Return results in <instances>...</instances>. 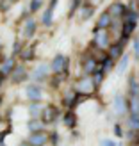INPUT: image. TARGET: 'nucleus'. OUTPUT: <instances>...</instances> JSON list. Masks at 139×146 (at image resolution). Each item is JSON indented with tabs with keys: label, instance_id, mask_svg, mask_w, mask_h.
<instances>
[{
	"label": "nucleus",
	"instance_id": "22",
	"mask_svg": "<svg viewBox=\"0 0 139 146\" xmlns=\"http://www.w3.org/2000/svg\"><path fill=\"white\" fill-rule=\"evenodd\" d=\"M130 127H132V128H139V116L137 114L132 116V119H130Z\"/></svg>",
	"mask_w": 139,
	"mask_h": 146
},
{
	"label": "nucleus",
	"instance_id": "24",
	"mask_svg": "<svg viewBox=\"0 0 139 146\" xmlns=\"http://www.w3.org/2000/svg\"><path fill=\"white\" fill-rule=\"evenodd\" d=\"M39 5H41V0H32V4H31V11H38V9H39Z\"/></svg>",
	"mask_w": 139,
	"mask_h": 146
},
{
	"label": "nucleus",
	"instance_id": "29",
	"mask_svg": "<svg viewBox=\"0 0 139 146\" xmlns=\"http://www.w3.org/2000/svg\"><path fill=\"white\" fill-rule=\"evenodd\" d=\"M13 48H14V54H20V52H21V50H20V48H21V45H20L18 41L14 43V46H13Z\"/></svg>",
	"mask_w": 139,
	"mask_h": 146
},
{
	"label": "nucleus",
	"instance_id": "27",
	"mask_svg": "<svg viewBox=\"0 0 139 146\" xmlns=\"http://www.w3.org/2000/svg\"><path fill=\"white\" fill-rule=\"evenodd\" d=\"M112 68V59H107L105 62H104V70L107 71V70H111Z\"/></svg>",
	"mask_w": 139,
	"mask_h": 146
},
{
	"label": "nucleus",
	"instance_id": "1",
	"mask_svg": "<svg viewBox=\"0 0 139 146\" xmlns=\"http://www.w3.org/2000/svg\"><path fill=\"white\" fill-rule=\"evenodd\" d=\"M94 82H91V78H82V80H78L77 86H75V93H82V94H89L93 89H94Z\"/></svg>",
	"mask_w": 139,
	"mask_h": 146
},
{
	"label": "nucleus",
	"instance_id": "15",
	"mask_svg": "<svg viewBox=\"0 0 139 146\" xmlns=\"http://www.w3.org/2000/svg\"><path fill=\"white\" fill-rule=\"evenodd\" d=\"M94 43H96L98 46H102V48L107 46V36H105L104 32H102V34L98 32V34H96V38H94Z\"/></svg>",
	"mask_w": 139,
	"mask_h": 146
},
{
	"label": "nucleus",
	"instance_id": "31",
	"mask_svg": "<svg viewBox=\"0 0 139 146\" xmlns=\"http://www.w3.org/2000/svg\"><path fill=\"white\" fill-rule=\"evenodd\" d=\"M134 48H136V54H139V38L134 39Z\"/></svg>",
	"mask_w": 139,
	"mask_h": 146
},
{
	"label": "nucleus",
	"instance_id": "17",
	"mask_svg": "<svg viewBox=\"0 0 139 146\" xmlns=\"http://www.w3.org/2000/svg\"><path fill=\"white\" fill-rule=\"evenodd\" d=\"M121 55V46L120 45H116L111 48V59H116V57H120Z\"/></svg>",
	"mask_w": 139,
	"mask_h": 146
},
{
	"label": "nucleus",
	"instance_id": "11",
	"mask_svg": "<svg viewBox=\"0 0 139 146\" xmlns=\"http://www.w3.org/2000/svg\"><path fill=\"white\" fill-rule=\"evenodd\" d=\"M109 25H111V14H109V13H104V14L98 18L96 27H98V29H107Z\"/></svg>",
	"mask_w": 139,
	"mask_h": 146
},
{
	"label": "nucleus",
	"instance_id": "25",
	"mask_svg": "<svg viewBox=\"0 0 139 146\" xmlns=\"http://www.w3.org/2000/svg\"><path fill=\"white\" fill-rule=\"evenodd\" d=\"M91 14H93V7H86L84 13H82V18H89Z\"/></svg>",
	"mask_w": 139,
	"mask_h": 146
},
{
	"label": "nucleus",
	"instance_id": "32",
	"mask_svg": "<svg viewBox=\"0 0 139 146\" xmlns=\"http://www.w3.org/2000/svg\"><path fill=\"white\" fill-rule=\"evenodd\" d=\"M114 132H116V135H121V128L116 125V127H114Z\"/></svg>",
	"mask_w": 139,
	"mask_h": 146
},
{
	"label": "nucleus",
	"instance_id": "6",
	"mask_svg": "<svg viewBox=\"0 0 139 146\" xmlns=\"http://www.w3.org/2000/svg\"><path fill=\"white\" fill-rule=\"evenodd\" d=\"M27 96L31 98L32 102L41 100V89H39L38 86H29V87H27Z\"/></svg>",
	"mask_w": 139,
	"mask_h": 146
},
{
	"label": "nucleus",
	"instance_id": "16",
	"mask_svg": "<svg viewBox=\"0 0 139 146\" xmlns=\"http://www.w3.org/2000/svg\"><path fill=\"white\" fill-rule=\"evenodd\" d=\"M84 70H86L87 73H91V71H94V70H96V62H94L93 59H87V62L84 64Z\"/></svg>",
	"mask_w": 139,
	"mask_h": 146
},
{
	"label": "nucleus",
	"instance_id": "26",
	"mask_svg": "<svg viewBox=\"0 0 139 146\" xmlns=\"http://www.w3.org/2000/svg\"><path fill=\"white\" fill-rule=\"evenodd\" d=\"M73 98H75V94H73V93H68L66 100H64V102H66V105H68V107H71V102H73Z\"/></svg>",
	"mask_w": 139,
	"mask_h": 146
},
{
	"label": "nucleus",
	"instance_id": "10",
	"mask_svg": "<svg viewBox=\"0 0 139 146\" xmlns=\"http://www.w3.org/2000/svg\"><path fill=\"white\" fill-rule=\"evenodd\" d=\"M34 32H36V21L31 18V20H27V23L23 27V36H25V38H31Z\"/></svg>",
	"mask_w": 139,
	"mask_h": 146
},
{
	"label": "nucleus",
	"instance_id": "14",
	"mask_svg": "<svg viewBox=\"0 0 139 146\" xmlns=\"http://www.w3.org/2000/svg\"><path fill=\"white\" fill-rule=\"evenodd\" d=\"M125 13V7H123L121 4H112L111 9H109V14H116V16H120V14Z\"/></svg>",
	"mask_w": 139,
	"mask_h": 146
},
{
	"label": "nucleus",
	"instance_id": "34",
	"mask_svg": "<svg viewBox=\"0 0 139 146\" xmlns=\"http://www.w3.org/2000/svg\"><path fill=\"white\" fill-rule=\"evenodd\" d=\"M91 2H100V0H91Z\"/></svg>",
	"mask_w": 139,
	"mask_h": 146
},
{
	"label": "nucleus",
	"instance_id": "35",
	"mask_svg": "<svg viewBox=\"0 0 139 146\" xmlns=\"http://www.w3.org/2000/svg\"><path fill=\"white\" fill-rule=\"evenodd\" d=\"M9 2H14V0H9Z\"/></svg>",
	"mask_w": 139,
	"mask_h": 146
},
{
	"label": "nucleus",
	"instance_id": "8",
	"mask_svg": "<svg viewBox=\"0 0 139 146\" xmlns=\"http://www.w3.org/2000/svg\"><path fill=\"white\" fill-rule=\"evenodd\" d=\"M25 77H27V71H25L23 66H16L13 70V80L14 82H21V80H25Z\"/></svg>",
	"mask_w": 139,
	"mask_h": 146
},
{
	"label": "nucleus",
	"instance_id": "7",
	"mask_svg": "<svg viewBox=\"0 0 139 146\" xmlns=\"http://www.w3.org/2000/svg\"><path fill=\"white\" fill-rule=\"evenodd\" d=\"M55 2H57V0H52V2H50V5L47 7L45 14H43V23H45V25H50V23H52V14H54Z\"/></svg>",
	"mask_w": 139,
	"mask_h": 146
},
{
	"label": "nucleus",
	"instance_id": "30",
	"mask_svg": "<svg viewBox=\"0 0 139 146\" xmlns=\"http://www.w3.org/2000/svg\"><path fill=\"white\" fill-rule=\"evenodd\" d=\"M100 144H102V146H114V143H112V141H109V139H104Z\"/></svg>",
	"mask_w": 139,
	"mask_h": 146
},
{
	"label": "nucleus",
	"instance_id": "3",
	"mask_svg": "<svg viewBox=\"0 0 139 146\" xmlns=\"http://www.w3.org/2000/svg\"><path fill=\"white\" fill-rule=\"evenodd\" d=\"M29 143H31L32 146H43V144L47 143V134L36 132V134H32L31 137H29Z\"/></svg>",
	"mask_w": 139,
	"mask_h": 146
},
{
	"label": "nucleus",
	"instance_id": "13",
	"mask_svg": "<svg viewBox=\"0 0 139 146\" xmlns=\"http://www.w3.org/2000/svg\"><path fill=\"white\" fill-rule=\"evenodd\" d=\"M136 29V21L134 20H128V21H125V27H123V39L125 38H128V34L132 32Z\"/></svg>",
	"mask_w": 139,
	"mask_h": 146
},
{
	"label": "nucleus",
	"instance_id": "12",
	"mask_svg": "<svg viewBox=\"0 0 139 146\" xmlns=\"http://www.w3.org/2000/svg\"><path fill=\"white\" fill-rule=\"evenodd\" d=\"M128 61H130V55H128V54L121 55V61H120V64H118V68H116V71H118L120 75H121V73L127 70V66H128Z\"/></svg>",
	"mask_w": 139,
	"mask_h": 146
},
{
	"label": "nucleus",
	"instance_id": "18",
	"mask_svg": "<svg viewBox=\"0 0 139 146\" xmlns=\"http://www.w3.org/2000/svg\"><path fill=\"white\" fill-rule=\"evenodd\" d=\"M13 70V59H7L5 62H4V66H2V73L5 75V73H9Z\"/></svg>",
	"mask_w": 139,
	"mask_h": 146
},
{
	"label": "nucleus",
	"instance_id": "9",
	"mask_svg": "<svg viewBox=\"0 0 139 146\" xmlns=\"http://www.w3.org/2000/svg\"><path fill=\"white\" fill-rule=\"evenodd\" d=\"M47 71H48V66H45V64H39V66L34 70L32 78H34V80H43V78L47 77Z\"/></svg>",
	"mask_w": 139,
	"mask_h": 146
},
{
	"label": "nucleus",
	"instance_id": "23",
	"mask_svg": "<svg viewBox=\"0 0 139 146\" xmlns=\"http://www.w3.org/2000/svg\"><path fill=\"white\" fill-rule=\"evenodd\" d=\"M66 125H68V127H73V125H75V116H73V114H68V116H66Z\"/></svg>",
	"mask_w": 139,
	"mask_h": 146
},
{
	"label": "nucleus",
	"instance_id": "5",
	"mask_svg": "<svg viewBox=\"0 0 139 146\" xmlns=\"http://www.w3.org/2000/svg\"><path fill=\"white\" fill-rule=\"evenodd\" d=\"M55 116H57V109L55 107H45L43 109V119H45V123H52L55 119Z\"/></svg>",
	"mask_w": 139,
	"mask_h": 146
},
{
	"label": "nucleus",
	"instance_id": "33",
	"mask_svg": "<svg viewBox=\"0 0 139 146\" xmlns=\"http://www.w3.org/2000/svg\"><path fill=\"white\" fill-rule=\"evenodd\" d=\"M20 146H32L31 143H23V144H20Z\"/></svg>",
	"mask_w": 139,
	"mask_h": 146
},
{
	"label": "nucleus",
	"instance_id": "21",
	"mask_svg": "<svg viewBox=\"0 0 139 146\" xmlns=\"http://www.w3.org/2000/svg\"><path fill=\"white\" fill-rule=\"evenodd\" d=\"M102 77H104V71H96V73H94V80H93V82H94V86H98L100 82H102Z\"/></svg>",
	"mask_w": 139,
	"mask_h": 146
},
{
	"label": "nucleus",
	"instance_id": "2",
	"mask_svg": "<svg viewBox=\"0 0 139 146\" xmlns=\"http://www.w3.org/2000/svg\"><path fill=\"white\" fill-rule=\"evenodd\" d=\"M66 57L64 55H55L54 57V62H52V70L55 73H59V71H64V68H66Z\"/></svg>",
	"mask_w": 139,
	"mask_h": 146
},
{
	"label": "nucleus",
	"instance_id": "28",
	"mask_svg": "<svg viewBox=\"0 0 139 146\" xmlns=\"http://www.w3.org/2000/svg\"><path fill=\"white\" fill-rule=\"evenodd\" d=\"M31 112H32V116H38L39 114V105H31Z\"/></svg>",
	"mask_w": 139,
	"mask_h": 146
},
{
	"label": "nucleus",
	"instance_id": "20",
	"mask_svg": "<svg viewBox=\"0 0 139 146\" xmlns=\"http://www.w3.org/2000/svg\"><path fill=\"white\" fill-rule=\"evenodd\" d=\"M29 128H31V130H36V132H38V130H41V128H43V123H38V121H29Z\"/></svg>",
	"mask_w": 139,
	"mask_h": 146
},
{
	"label": "nucleus",
	"instance_id": "19",
	"mask_svg": "<svg viewBox=\"0 0 139 146\" xmlns=\"http://www.w3.org/2000/svg\"><path fill=\"white\" fill-rule=\"evenodd\" d=\"M21 57H23V59H32L34 57V46L25 48V52H21Z\"/></svg>",
	"mask_w": 139,
	"mask_h": 146
},
{
	"label": "nucleus",
	"instance_id": "4",
	"mask_svg": "<svg viewBox=\"0 0 139 146\" xmlns=\"http://www.w3.org/2000/svg\"><path fill=\"white\" fill-rule=\"evenodd\" d=\"M114 111H116V114H125V111H127L125 98L121 94H116L114 96Z\"/></svg>",
	"mask_w": 139,
	"mask_h": 146
}]
</instances>
